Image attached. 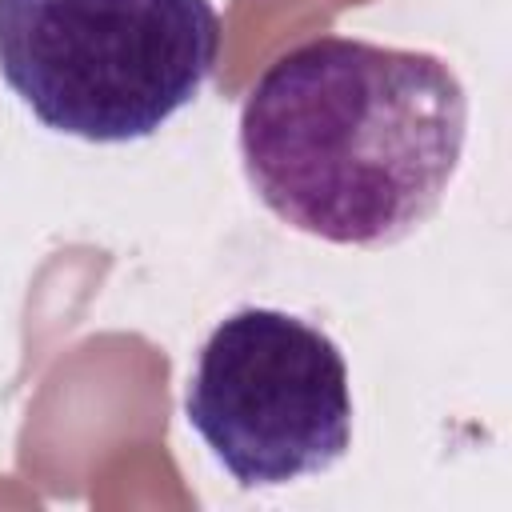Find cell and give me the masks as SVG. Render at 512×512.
Listing matches in <instances>:
<instances>
[{"mask_svg": "<svg viewBox=\"0 0 512 512\" xmlns=\"http://www.w3.org/2000/svg\"><path fill=\"white\" fill-rule=\"evenodd\" d=\"M468 140L448 60L356 36L280 52L240 108V160L260 204L328 244L384 248L444 200Z\"/></svg>", "mask_w": 512, "mask_h": 512, "instance_id": "1", "label": "cell"}, {"mask_svg": "<svg viewBox=\"0 0 512 512\" xmlns=\"http://www.w3.org/2000/svg\"><path fill=\"white\" fill-rule=\"evenodd\" d=\"M220 56L212 0H0V76L52 132L128 144L192 104Z\"/></svg>", "mask_w": 512, "mask_h": 512, "instance_id": "2", "label": "cell"}, {"mask_svg": "<svg viewBox=\"0 0 512 512\" xmlns=\"http://www.w3.org/2000/svg\"><path fill=\"white\" fill-rule=\"evenodd\" d=\"M184 412L240 488L328 472L352 448V388L340 344L280 308H240L204 340Z\"/></svg>", "mask_w": 512, "mask_h": 512, "instance_id": "3", "label": "cell"}]
</instances>
